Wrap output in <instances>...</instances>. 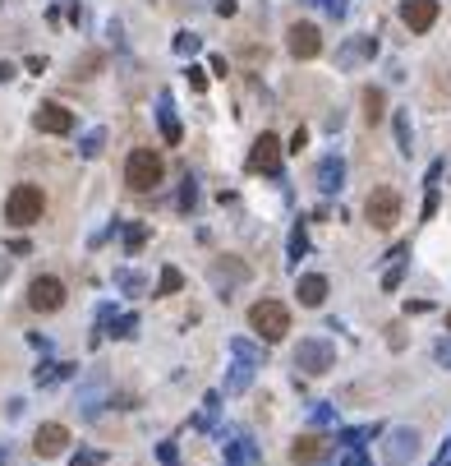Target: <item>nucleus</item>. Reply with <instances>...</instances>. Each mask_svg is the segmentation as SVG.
Returning a JSON list of instances; mask_svg holds the SVG:
<instances>
[{
    "mask_svg": "<svg viewBox=\"0 0 451 466\" xmlns=\"http://www.w3.org/2000/svg\"><path fill=\"white\" fill-rule=\"evenodd\" d=\"M46 212V194L42 185H14L5 199V222L9 227H33V222H42Z\"/></svg>",
    "mask_w": 451,
    "mask_h": 466,
    "instance_id": "2",
    "label": "nucleus"
},
{
    "mask_svg": "<svg viewBox=\"0 0 451 466\" xmlns=\"http://www.w3.org/2000/svg\"><path fill=\"white\" fill-rule=\"evenodd\" d=\"M437 365H447V370H451V337H447V342H437Z\"/></svg>",
    "mask_w": 451,
    "mask_h": 466,
    "instance_id": "41",
    "label": "nucleus"
},
{
    "mask_svg": "<svg viewBox=\"0 0 451 466\" xmlns=\"http://www.w3.org/2000/svg\"><path fill=\"white\" fill-rule=\"evenodd\" d=\"M249 277V268L240 264V259H226V264H212V281L217 286H230V281H244Z\"/></svg>",
    "mask_w": 451,
    "mask_h": 466,
    "instance_id": "19",
    "label": "nucleus"
},
{
    "mask_svg": "<svg viewBox=\"0 0 451 466\" xmlns=\"http://www.w3.org/2000/svg\"><path fill=\"white\" fill-rule=\"evenodd\" d=\"M143 240H148V227H143V222L124 227V249H129V254H139V249H143Z\"/></svg>",
    "mask_w": 451,
    "mask_h": 466,
    "instance_id": "31",
    "label": "nucleus"
},
{
    "mask_svg": "<svg viewBox=\"0 0 451 466\" xmlns=\"http://www.w3.org/2000/svg\"><path fill=\"white\" fill-rule=\"evenodd\" d=\"M400 19H405L410 33H428L437 24V0H405L400 5Z\"/></svg>",
    "mask_w": 451,
    "mask_h": 466,
    "instance_id": "13",
    "label": "nucleus"
},
{
    "mask_svg": "<svg viewBox=\"0 0 451 466\" xmlns=\"http://www.w3.org/2000/svg\"><path fill=\"white\" fill-rule=\"evenodd\" d=\"M304 249H309V240H304V222H299V227L290 231V264H299V259H304Z\"/></svg>",
    "mask_w": 451,
    "mask_h": 466,
    "instance_id": "35",
    "label": "nucleus"
},
{
    "mask_svg": "<svg viewBox=\"0 0 451 466\" xmlns=\"http://www.w3.org/2000/svg\"><path fill=\"white\" fill-rule=\"evenodd\" d=\"M226 466H258V443L249 434H230L226 443Z\"/></svg>",
    "mask_w": 451,
    "mask_h": 466,
    "instance_id": "17",
    "label": "nucleus"
},
{
    "mask_svg": "<svg viewBox=\"0 0 451 466\" xmlns=\"http://www.w3.org/2000/svg\"><path fill=\"white\" fill-rule=\"evenodd\" d=\"M281 152H286L281 139L262 130L258 139H253V148H249V171L253 176H281Z\"/></svg>",
    "mask_w": 451,
    "mask_h": 466,
    "instance_id": "7",
    "label": "nucleus"
},
{
    "mask_svg": "<svg viewBox=\"0 0 451 466\" xmlns=\"http://www.w3.org/2000/svg\"><path fill=\"white\" fill-rule=\"evenodd\" d=\"M382 115H387V97H382V88H364V120L378 125Z\"/></svg>",
    "mask_w": 451,
    "mask_h": 466,
    "instance_id": "23",
    "label": "nucleus"
},
{
    "mask_svg": "<svg viewBox=\"0 0 451 466\" xmlns=\"http://www.w3.org/2000/svg\"><path fill=\"white\" fill-rule=\"evenodd\" d=\"M175 203H180V212H193V203H198V180H193V176H184L180 199H175Z\"/></svg>",
    "mask_w": 451,
    "mask_h": 466,
    "instance_id": "30",
    "label": "nucleus"
},
{
    "mask_svg": "<svg viewBox=\"0 0 451 466\" xmlns=\"http://www.w3.org/2000/svg\"><path fill=\"white\" fill-rule=\"evenodd\" d=\"M364 217H368V227L391 231V227H396V217H400V194L391 185H378L373 194H368V203H364Z\"/></svg>",
    "mask_w": 451,
    "mask_h": 466,
    "instance_id": "6",
    "label": "nucleus"
},
{
    "mask_svg": "<svg viewBox=\"0 0 451 466\" xmlns=\"http://www.w3.org/2000/svg\"><path fill=\"white\" fill-rule=\"evenodd\" d=\"M331 365H336V346H331L327 337H304L295 346V370L299 374H327Z\"/></svg>",
    "mask_w": 451,
    "mask_h": 466,
    "instance_id": "4",
    "label": "nucleus"
},
{
    "mask_svg": "<svg viewBox=\"0 0 451 466\" xmlns=\"http://www.w3.org/2000/svg\"><path fill=\"white\" fill-rule=\"evenodd\" d=\"M217 411H221V393H208L203 397V411H198V430H212V425H217Z\"/></svg>",
    "mask_w": 451,
    "mask_h": 466,
    "instance_id": "25",
    "label": "nucleus"
},
{
    "mask_svg": "<svg viewBox=\"0 0 451 466\" xmlns=\"http://www.w3.org/2000/svg\"><path fill=\"white\" fill-rule=\"evenodd\" d=\"M400 277H405V268H391V273L382 277V286H387V291H396V286H400Z\"/></svg>",
    "mask_w": 451,
    "mask_h": 466,
    "instance_id": "40",
    "label": "nucleus"
},
{
    "mask_svg": "<svg viewBox=\"0 0 451 466\" xmlns=\"http://www.w3.org/2000/svg\"><path fill=\"white\" fill-rule=\"evenodd\" d=\"M70 466H102V452H78Z\"/></svg>",
    "mask_w": 451,
    "mask_h": 466,
    "instance_id": "39",
    "label": "nucleus"
},
{
    "mask_svg": "<svg viewBox=\"0 0 451 466\" xmlns=\"http://www.w3.org/2000/svg\"><path fill=\"white\" fill-rule=\"evenodd\" d=\"M115 286H120L124 296H143V291H148V281H143L139 273H129V268H120V273H115Z\"/></svg>",
    "mask_w": 451,
    "mask_h": 466,
    "instance_id": "27",
    "label": "nucleus"
},
{
    "mask_svg": "<svg viewBox=\"0 0 451 466\" xmlns=\"http://www.w3.org/2000/svg\"><path fill=\"white\" fill-rule=\"evenodd\" d=\"M175 56H184V61H189V56H198V46H203V37L198 33H175Z\"/></svg>",
    "mask_w": 451,
    "mask_h": 466,
    "instance_id": "28",
    "label": "nucleus"
},
{
    "mask_svg": "<svg viewBox=\"0 0 451 466\" xmlns=\"http://www.w3.org/2000/svg\"><path fill=\"white\" fill-rule=\"evenodd\" d=\"M92 70H102V56H83V61H74V79H92Z\"/></svg>",
    "mask_w": 451,
    "mask_h": 466,
    "instance_id": "34",
    "label": "nucleus"
},
{
    "mask_svg": "<svg viewBox=\"0 0 451 466\" xmlns=\"http://www.w3.org/2000/svg\"><path fill=\"white\" fill-rule=\"evenodd\" d=\"M433 466H451V448H447V452H442V457H437Z\"/></svg>",
    "mask_w": 451,
    "mask_h": 466,
    "instance_id": "45",
    "label": "nucleus"
},
{
    "mask_svg": "<svg viewBox=\"0 0 451 466\" xmlns=\"http://www.w3.org/2000/svg\"><path fill=\"white\" fill-rule=\"evenodd\" d=\"M368 434H373V430H346V434H341V443H346V448H359Z\"/></svg>",
    "mask_w": 451,
    "mask_h": 466,
    "instance_id": "37",
    "label": "nucleus"
},
{
    "mask_svg": "<svg viewBox=\"0 0 451 466\" xmlns=\"http://www.w3.org/2000/svg\"><path fill=\"white\" fill-rule=\"evenodd\" d=\"M313 420H318V425H331V406H313Z\"/></svg>",
    "mask_w": 451,
    "mask_h": 466,
    "instance_id": "43",
    "label": "nucleus"
},
{
    "mask_svg": "<svg viewBox=\"0 0 451 466\" xmlns=\"http://www.w3.org/2000/svg\"><path fill=\"white\" fill-rule=\"evenodd\" d=\"M180 286H184V273L166 264V268H161V277H156V291H152V296H175Z\"/></svg>",
    "mask_w": 451,
    "mask_h": 466,
    "instance_id": "24",
    "label": "nucleus"
},
{
    "mask_svg": "<svg viewBox=\"0 0 451 466\" xmlns=\"http://www.w3.org/2000/svg\"><path fill=\"white\" fill-rule=\"evenodd\" d=\"M70 448V430H65V425H42V430L33 434V452L37 457H60V452Z\"/></svg>",
    "mask_w": 451,
    "mask_h": 466,
    "instance_id": "12",
    "label": "nucleus"
},
{
    "mask_svg": "<svg viewBox=\"0 0 451 466\" xmlns=\"http://www.w3.org/2000/svg\"><path fill=\"white\" fill-rule=\"evenodd\" d=\"M447 328H451V314H447Z\"/></svg>",
    "mask_w": 451,
    "mask_h": 466,
    "instance_id": "47",
    "label": "nucleus"
},
{
    "mask_svg": "<svg viewBox=\"0 0 451 466\" xmlns=\"http://www.w3.org/2000/svg\"><path fill=\"white\" fill-rule=\"evenodd\" d=\"M28 305H33L37 314H55V309L65 305V281L60 277H33L28 281Z\"/></svg>",
    "mask_w": 451,
    "mask_h": 466,
    "instance_id": "8",
    "label": "nucleus"
},
{
    "mask_svg": "<svg viewBox=\"0 0 451 466\" xmlns=\"http://www.w3.org/2000/svg\"><path fill=\"white\" fill-rule=\"evenodd\" d=\"M331 452V443L322 439V434H299L295 443H290V462H299V466H313V462H322Z\"/></svg>",
    "mask_w": 451,
    "mask_h": 466,
    "instance_id": "14",
    "label": "nucleus"
},
{
    "mask_svg": "<svg viewBox=\"0 0 451 466\" xmlns=\"http://www.w3.org/2000/svg\"><path fill=\"white\" fill-rule=\"evenodd\" d=\"M106 393H111V383H106L102 370L83 374V383H78V393H74V411L83 415V420H97V415H102V406H106Z\"/></svg>",
    "mask_w": 451,
    "mask_h": 466,
    "instance_id": "5",
    "label": "nucleus"
},
{
    "mask_svg": "<svg viewBox=\"0 0 451 466\" xmlns=\"http://www.w3.org/2000/svg\"><path fill=\"white\" fill-rule=\"evenodd\" d=\"M106 328H111L106 337H134V328H139V314H120L115 323H106Z\"/></svg>",
    "mask_w": 451,
    "mask_h": 466,
    "instance_id": "32",
    "label": "nucleus"
},
{
    "mask_svg": "<svg viewBox=\"0 0 451 466\" xmlns=\"http://www.w3.org/2000/svg\"><path fill=\"white\" fill-rule=\"evenodd\" d=\"M156 125H161V139L171 143H180L184 134H180V115H175V97L171 93H156Z\"/></svg>",
    "mask_w": 451,
    "mask_h": 466,
    "instance_id": "15",
    "label": "nucleus"
},
{
    "mask_svg": "<svg viewBox=\"0 0 451 466\" xmlns=\"http://www.w3.org/2000/svg\"><path fill=\"white\" fill-rule=\"evenodd\" d=\"M382 452H387V466H410L419 457V434L415 430H391Z\"/></svg>",
    "mask_w": 451,
    "mask_h": 466,
    "instance_id": "11",
    "label": "nucleus"
},
{
    "mask_svg": "<svg viewBox=\"0 0 451 466\" xmlns=\"http://www.w3.org/2000/svg\"><path fill=\"white\" fill-rule=\"evenodd\" d=\"M212 9H217L221 19H230V14H235V0H212Z\"/></svg>",
    "mask_w": 451,
    "mask_h": 466,
    "instance_id": "42",
    "label": "nucleus"
},
{
    "mask_svg": "<svg viewBox=\"0 0 451 466\" xmlns=\"http://www.w3.org/2000/svg\"><path fill=\"white\" fill-rule=\"evenodd\" d=\"M156 457H161L166 466H175V462H180V452H175V443H161V448H156Z\"/></svg>",
    "mask_w": 451,
    "mask_h": 466,
    "instance_id": "38",
    "label": "nucleus"
},
{
    "mask_svg": "<svg viewBox=\"0 0 451 466\" xmlns=\"http://www.w3.org/2000/svg\"><path fill=\"white\" fill-rule=\"evenodd\" d=\"M166 180V162L156 157L152 148H134L129 162H124V185H129L134 194H148Z\"/></svg>",
    "mask_w": 451,
    "mask_h": 466,
    "instance_id": "1",
    "label": "nucleus"
},
{
    "mask_svg": "<svg viewBox=\"0 0 451 466\" xmlns=\"http://www.w3.org/2000/svg\"><path fill=\"white\" fill-rule=\"evenodd\" d=\"M9 277V264H0V281H5Z\"/></svg>",
    "mask_w": 451,
    "mask_h": 466,
    "instance_id": "46",
    "label": "nucleus"
},
{
    "mask_svg": "<svg viewBox=\"0 0 451 466\" xmlns=\"http://www.w3.org/2000/svg\"><path fill=\"white\" fill-rule=\"evenodd\" d=\"M9 79H14V65H9V61H0V83H9Z\"/></svg>",
    "mask_w": 451,
    "mask_h": 466,
    "instance_id": "44",
    "label": "nucleus"
},
{
    "mask_svg": "<svg viewBox=\"0 0 451 466\" xmlns=\"http://www.w3.org/2000/svg\"><path fill=\"white\" fill-rule=\"evenodd\" d=\"M341 185H346V162H341L336 152H327V157L318 162V190L322 194H336Z\"/></svg>",
    "mask_w": 451,
    "mask_h": 466,
    "instance_id": "16",
    "label": "nucleus"
},
{
    "mask_svg": "<svg viewBox=\"0 0 451 466\" xmlns=\"http://www.w3.org/2000/svg\"><path fill=\"white\" fill-rule=\"evenodd\" d=\"M249 328L262 342H281V337L290 333V309L281 305V300H258V305L249 309Z\"/></svg>",
    "mask_w": 451,
    "mask_h": 466,
    "instance_id": "3",
    "label": "nucleus"
},
{
    "mask_svg": "<svg viewBox=\"0 0 451 466\" xmlns=\"http://www.w3.org/2000/svg\"><path fill=\"white\" fill-rule=\"evenodd\" d=\"M189 88H193V93L208 88V70H203V65H189Z\"/></svg>",
    "mask_w": 451,
    "mask_h": 466,
    "instance_id": "36",
    "label": "nucleus"
},
{
    "mask_svg": "<svg viewBox=\"0 0 451 466\" xmlns=\"http://www.w3.org/2000/svg\"><path fill=\"white\" fill-rule=\"evenodd\" d=\"M33 125L42 134H70L74 130V111H70V106H60V102H42L33 111Z\"/></svg>",
    "mask_w": 451,
    "mask_h": 466,
    "instance_id": "9",
    "label": "nucleus"
},
{
    "mask_svg": "<svg viewBox=\"0 0 451 466\" xmlns=\"http://www.w3.org/2000/svg\"><path fill=\"white\" fill-rule=\"evenodd\" d=\"M230 356L235 361H249V365H262V346L244 342V337H230Z\"/></svg>",
    "mask_w": 451,
    "mask_h": 466,
    "instance_id": "26",
    "label": "nucleus"
},
{
    "mask_svg": "<svg viewBox=\"0 0 451 466\" xmlns=\"http://www.w3.org/2000/svg\"><path fill=\"white\" fill-rule=\"evenodd\" d=\"M396 143H400V152H405V157L415 152V148H410V115H405V111H396Z\"/></svg>",
    "mask_w": 451,
    "mask_h": 466,
    "instance_id": "33",
    "label": "nucleus"
},
{
    "mask_svg": "<svg viewBox=\"0 0 451 466\" xmlns=\"http://www.w3.org/2000/svg\"><path fill=\"white\" fill-rule=\"evenodd\" d=\"M78 374V365H37V388H51V383H60V378H74Z\"/></svg>",
    "mask_w": 451,
    "mask_h": 466,
    "instance_id": "20",
    "label": "nucleus"
},
{
    "mask_svg": "<svg viewBox=\"0 0 451 466\" xmlns=\"http://www.w3.org/2000/svg\"><path fill=\"white\" fill-rule=\"evenodd\" d=\"M286 46H290V56H295V61H313V56L322 51V33H318L313 24H290Z\"/></svg>",
    "mask_w": 451,
    "mask_h": 466,
    "instance_id": "10",
    "label": "nucleus"
},
{
    "mask_svg": "<svg viewBox=\"0 0 451 466\" xmlns=\"http://www.w3.org/2000/svg\"><path fill=\"white\" fill-rule=\"evenodd\" d=\"M373 51H378L373 37H355V42L341 46V65H355V61H364V56H373Z\"/></svg>",
    "mask_w": 451,
    "mask_h": 466,
    "instance_id": "21",
    "label": "nucleus"
},
{
    "mask_svg": "<svg viewBox=\"0 0 451 466\" xmlns=\"http://www.w3.org/2000/svg\"><path fill=\"white\" fill-rule=\"evenodd\" d=\"M295 296H299V305L318 309L322 300H327V277H322V273H304V277H299V286H295Z\"/></svg>",
    "mask_w": 451,
    "mask_h": 466,
    "instance_id": "18",
    "label": "nucleus"
},
{
    "mask_svg": "<svg viewBox=\"0 0 451 466\" xmlns=\"http://www.w3.org/2000/svg\"><path fill=\"white\" fill-rule=\"evenodd\" d=\"M253 370H258V365H249V361H235V370H230V378H226V393H244V388L253 383Z\"/></svg>",
    "mask_w": 451,
    "mask_h": 466,
    "instance_id": "22",
    "label": "nucleus"
},
{
    "mask_svg": "<svg viewBox=\"0 0 451 466\" xmlns=\"http://www.w3.org/2000/svg\"><path fill=\"white\" fill-rule=\"evenodd\" d=\"M102 143H106V130H87L83 139H78V152H83V157H97V152H102Z\"/></svg>",
    "mask_w": 451,
    "mask_h": 466,
    "instance_id": "29",
    "label": "nucleus"
}]
</instances>
